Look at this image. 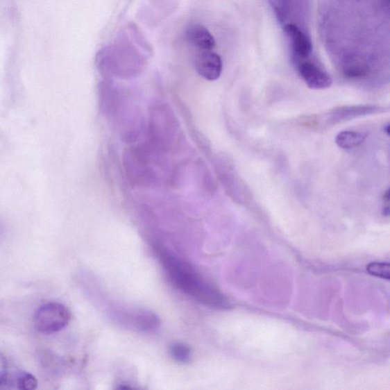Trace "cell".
<instances>
[{"instance_id": "obj_1", "label": "cell", "mask_w": 390, "mask_h": 390, "mask_svg": "<svg viewBox=\"0 0 390 390\" xmlns=\"http://www.w3.org/2000/svg\"><path fill=\"white\" fill-rule=\"evenodd\" d=\"M160 262L171 282L179 291L204 305L223 308L228 303L223 295L203 278L189 263L166 248L157 249Z\"/></svg>"}, {"instance_id": "obj_2", "label": "cell", "mask_w": 390, "mask_h": 390, "mask_svg": "<svg viewBox=\"0 0 390 390\" xmlns=\"http://www.w3.org/2000/svg\"><path fill=\"white\" fill-rule=\"evenodd\" d=\"M71 314L69 310L58 302H49L39 307L34 315V325L37 332L51 334L65 329Z\"/></svg>"}, {"instance_id": "obj_3", "label": "cell", "mask_w": 390, "mask_h": 390, "mask_svg": "<svg viewBox=\"0 0 390 390\" xmlns=\"http://www.w3.org/2000/svg\"><path fill=\"white\" fill-rule=\"evenodd\" d=\"M282 28L294 65L314 58L313 43L306 31L296 23H287Z\"/></svg>"}, {"instance_id": "obj_4", "label": "cell", "mask_w": 390, "mask_h": 390, "mask_svg": "<svg viewBox=\"0 0 390 390\" xmlns=\"http://www.w3.org/2000/svg\"><path fill=\"white\" fill-rule=\"evenodd\" d=\"M294 67L309 88L325 90L331 87L332 80L330 75L314 58L303 61Z\"/></svg>"}, {"instance_id": "obj_5", "label": "cell", "mask_w": 390, "mask_h": 390, "mask_svg": "<svg viewBox=\"0 0 390 390\" xmlns=\"http://www.w3.org/2000/svg\"><path fill=\"white\" fill-rule=\"evenodd\" d=\"M194 67L198 74L209 81L219 79L223 71V61L212 51H199L194 59Z\"/></svg>"}, {"instance_id": "obj_6", "label": "cell", "mask_w": 390, "mask_h": 390, "mask_svg": "<svg viewBox=\"0 0 390 390\" xmlns=\"http://www.w3.org/2000/svg\"><path fill=\"white\" fill-rule=\"evenodd\" d=\"M385 111L384 108L371 105L346 106L334 108L328 115V121L337 124L356 118V117L377 114Z\"/></svg>"}, {"instance_id": "obj_7", "label": "cell", "mask_w": 390, "mask_h": 390, "mask_svg": "<svg viewBox=\"0 0 390 390\" xmlns=\"http://www.w3.org/2000/svg\"><path fill=\"white\" fill-rule=\"evenodd\" d=\"M187 41L199 51H212L216 46L214 36L201 25H192L186 30Z\"/></svg>"}, {"instance_id": "obj_8", "label": "cell", "mask_w": 390, "mask_h": 390, "mask_svg": "<svg viewBox=\"0 0 390 390\" xmlns=\"http://www.w3.org/2000/svg\"><path fill=\"white\" fill-rule=\"evenodd\" d=\"M273 12L282 26L292 23L293 17L298 7V0H268Z\"/></svg>"}, {"instance_id": "obj_9", "label": "cell", "mask_w": 390, "mask_h": 390, "mask_svg": "<svg viewBox=\"0 0 390 390\" xmlns=\"http://www.w3.org/2000/svg\"><path fill=\"white\" fill-rule=\"evenodd\" d=\"M365 139L366 136L361 132L344 130L335 137V143L341 149L350 150L361 145Z\"/></svg>"}, {"instance_id": "obj_10", "label": "cell", "mask_w": 390, "mask_h": 390, "mask_svg": "<svg viewBox=\"0 0 390 390\" xmlns=\"http://www.w3.org/2000/svg\"><path fill=\"white\" fill-rule=\"evenodd\" d=\"M10 387L19 389H35L37 387V381L33 374L19 371L12 377L10 374L7 389Z\"/></svg>"}, {"instance_id": "obj_11", "label": "cell", "mask_w": 390, "mask_h": 390, "mask_svg": "<svg viewBox=\"0 0 390 390\" xmlns=\"http://www.w3.org/2000/svg\"><path fill=\"white\" fill-rule=\"evenodd\" d=\"M169 353L171 358L178 363L188 364L192 360V349L184 343H173L170 346Z\"/></svg>"}, {"instance_id": "obj_12", "label": "cell", "mask_w": 390, "mask_h": 390, "mask_svg": "<svg viewBox=\"0 0 390 390\" xmlns=\"http://www.w3.org/2000/svg\"><path fill=\"white\" fill-rule=\"evenodd\" d=\"M366 270L373 276L389 280V264L386 262H373L368 264Z\"/></svg>"}, {"instance_id": "obj_13", "label": "cell", "mask_w": 390, "mask_h": 390, "mask_svg": "<svg viewBox=\"0 0 390 390\" xmlns=\"http://www.w3.org/2000/svg\"><path fill=\"white\" fill-rule=\"evenodd\" d=\"M9 366L6 357L0 353V389H7L10 379Z\"/></svg>"}, {"instance_id": "obj_14", "label": "cell", "mask_w": 390, "mask_h": 390, "mask_svg": "<svg viewBox=\"0 0 390 390\" xmlns=\"http://www.w3.org/2000/svg\"><path fill=\"white\" fill-rule=\"evenodd\" d=\"M384 199L387 203V204H389V189H387V191L384 193Z\"/></svg>"}, {"instance_id": "obj_15", "label": "cell", "mask_w": 390, "mask_h": 390, "mask_svg": "<svg viewBox=\"0 0 390 390\" xmlns=\"http://www.w3.org/2000/svg\"><path fill=\"white\" fill-rule=\"evenodd\" d=\"M384 131L387 133V135L389 136V124H387V126L384 127Z\"/></svg>"}]
</instances>
